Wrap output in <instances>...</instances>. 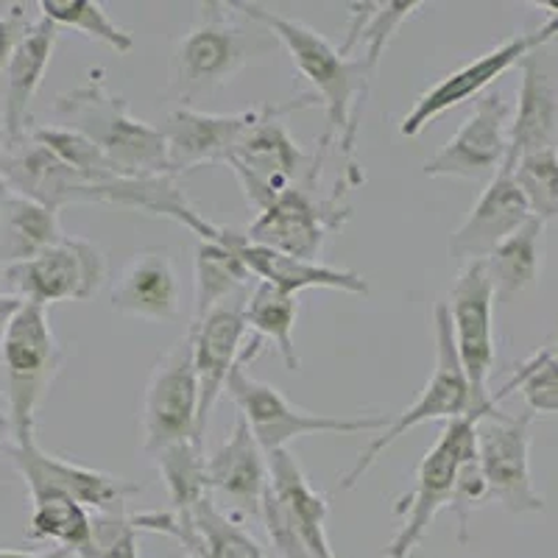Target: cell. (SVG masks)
<instances>
[{"mask_svg": "<svg viewBox=\"0 0 558 558\" xmlns=\"http://www.w3.org/2000/svg\"><path fill=\"white\" fill-rule=\"evenodd\" d=\"M243 17L254 20L257 26L268 28L279 45H286L296 70L313 87L316 101H322L327 112V143H336L343 157L352 159L357 140L361 109L372 93V82L377 68L366 57H343L336 45L327 43L313 26L302 20H291L286 14L271 12L260 3H232Z\"/></svg>", "mask_w": 558, "mask_h": 558, "instance_id": "1", "label": "cell"}, {"mask_svg": "<svg viewBox=\"0 0 558 558\" xmlns=\"http://www.w3.org/2000/svg\"><path fill=\"white\" fill-rule=\"evenodd\" d=\"M62 118H68L70 129L82 132L101 148L112 171L123 179H159L173 177L168 166V146L162 129L148 126L129 112L126 101L112 93L107 84V73L93 68L87 82L64 93L53 104ZM177 179V177H173Z\"/></svg>", "mask_w": 558, "mask_h": 558, "instance_id": "2", "label": "cell"}, {"mask_svg": "<svg viewBox=\"0 0 558 558\" xmlns=\"http://www.w3.org/2000/svg\"><path fill=\"white\" fill-rule=\"evenodd\" d=\"M241 14L232 3H202V17L177 45V78L173 89L182 101L213 93L235 78L254 57L274 53L277 37L268 28L246 17V26L238 23Z\"/></svg>", "mask_w": 558, "mask_h": 558, "instance_id": "3", "label": "cell"}, {"mask_svg": "<svg viewBox=\"0 0 558 558\" xmlns=\"http://www.w3.org/2000/svg\"><path fill=\"white\" fill-rule=\"evenodd\" d=\"M64 352L48 322V311L23 302L0 336V372L12 445H28L37 430V411L57 380Z\"/></svg>", "mask_w": 558, "mask_h": 558, "instance_id": "4", "label": "cell"}, {"mask_svg": "<svg viewBox=\"0 0 558 558\" xmlns=\"http://www.w3.org/2000/svg\"><path fill=\"white\" fill-rule=\"evenodd\" d=\"M433 336H436V366H433V375L427 377L425 388L418 393V400H413L405 411L397 413L388 422L386 430L368 438V445L357 452L355 463L341 475V483H338L341 492L355 488L361 477L380 461L383 452L413 427L425 425V422H438V418L452 422V418L470 416V413L488 416V413L477 411L475 400H472V388L461 366V357H458L456 341H452V324L445 302L433 307Z\"/></svg>", "mask_w": 558, "mask_h": 558, "instance_id": "5", "label": "cell"}, {"mask_svg": "<svg viewBox=\"0 0 558 558\" xmlns=\"http://www.w3.org/2000/svg\"><path fill=\"white\" fill-rule=\"evenodd\" d=\"M318 168H322V162L313 159L311 173L302 182L293 184L288 193H282L271 207L257 213V218L246 229L248 241L277 248L282 254H291V257H299V260L318 263V254H322L324 243H327V235L341 229L352 218V207L343 202V196L357 182H352L349 173L361 177L357 166L347 168L336 182V191L327 198H318L313 193Z\"/></svg>", "mask_w": 558, "mask_h": 558, "instance_id": "6", "label": "cell"}, {"mask_svg": "<svg viewBox=\"0 0 558 558\" xmlns=\"http://www.w3.org/2000/svg\"><path fill=\"white\" fill-rule=\"evenodd\" d=\"M483 416L477 413H470V416L447 422L445 433L425 452L416 477H413V488L393 506V514L402 517V527L388 542L386 558H411L413 550L425 542L433 520L445 508H450L458 472H461L463 461L477 452V422Z\"/></svg>", "mask_w": 558, "mask_h": 558, "instance_id": "7", "label": "cell"}, {"mask_svg": "<svg viewBox=\"0 0 558 558\" xmlns=\"http://www.w3.org/2000/svg\"><path fill=\"white\" fill-rule=\"evenodd\" d=\"M311 107H316V96L296 98L291 104H266L260 123L229 154L227 166L235 171L243 196L254 213L271 207L282 193L311 173L313 159L299 148L286 126L288 114Z\"/></svg>", "mask_w": 558, "mask_h": 558, "instance_id": "8", "label": "cell"}, {"mask_svg": "<svg viewBox=\"0 0 558 558\" xmlns=\"http://www.w3.org/2000/svg\"><path fill=\"white\" fill-rule=\"evenodd\" d=\"M268 456V486L263 492L260 520L279 558H316L332 550L327 536L330 506L307 481L291 450Z\"/></svg>", "mask_w": 558, "mask_h": 558, "instance_id": "9", "label": "cell"}, {"mask_svg": "<svg viewBox=\"0 0 558 558\" xmlns=\"http://www.w3.org/2000/svg\"><path fill=\"white\" fill-rule=\"evenodd\" d=\"M223 391L235 402L241 418L266 452L288 450L293 438L318 436V433H368V436H375V433L386 430L391 422V416H327V413L299 411L279 388L248 375L243 363L229 372Z\"/></svg>", "mask_w": 558, "mask_h": 558, "instance_id": "10", "label": "cell"}, {"mask_svg": "<svg viewBox=\"0 0 558 558\" xmlns=\"http://www.w3.org/2000/svg\"><path fill=\"white\" fill-rule=\"evenodd\" d=\"M107 279V257L96 243L68 238L28 260L3 263V286L23 302L48 307L93 299Z\"/></svg>", "mask_w": 558, "mask_h": 558, "instance_id": "11", "label": "cell"}, {"mask_svg": "<svg viewBox=\"0 0 558 558\" xmlns=\"http://www.w3.org/2000/svg\"><path fill=\"white\" fill-rule=\"evenodd\" d=\"M558 37V17L545 20L539 28H531V32L514 34L506 43L495 45L492 51H486L483 57H477L475 62L463 64V68L452 70L450 76H445L441 82L433 84L430 89H425L422 96L416 98V104L411 107V112L402 118L400 134L402 137H418L425 132L436 118L447 114L450 109L461 107L470 98L483 96L502 73L520 64L527 53L542 51L545 45H550Z\"/></svg>", "mask_w": 558, "mask_h": 558, "instance_id": "12", "label": "cell"}, {"mask_svg": "<svg viewBox=\"0 0 558 558\" xmlns=\"http://www.w3.org/2000/svg\"><path fill=\"white\" fill-rule=\"evenodd\" d=\"M495 286L488 279L483 260L463 263L450 302H445L452 324V341L472 388L477 411H497V402L488 393V377L495 366Z\"/></svg>", "mask_w": 558, "mask_h": 558, "instance_id": "13", "label": "cell"}, {"mask_svg": "<svg viewBox=\"0 0 558 558\" xmlns=\"http://www.w3.org/2000/svg\"><path fill=\"white\" fill-rule=\"evenodd\" d=\"M531 411L520 416L492 411L477 422V461L488 500L500 502L508 514L545 511V497L531 477Z\"/></svg>", "mask_w": 558, "mask_h": 558, "instance_id": "14", "label": "cell"}, {"mask_svg": "<svg viewBox=\"0 0 558 558\" xmlns=\"http://www.w3.org/2000/svg\"><path fill=\"white\" fill-rule=\"evenodd\" d=\"M179 223L187 227L196 238L202 241H218L227 248L238 254L243 266L252 271L254 279L268 282V286L279 288V291L293 293L311 291V288H327V291H341V293H355V296H366L368 288L366 279L355 271H343L336 266H324V263L313 260H299L291 254H282L277 248H268L263 243L248 241L246 232H235V229L216 227L213 221L202 218L196 209H184L179 216Z\"/></svg>", "mask_w": 558, "mask_h": 558, "instance_id": "15", "label": "cell"}, {"mask_svg": "<svg viewBox=\"0 0 558 558\" xmlns=\"http://www.w3.org/2000/svg\"><path fill=\"white\" fill-rule=\"evenodd\" d=\"M198 430V380L191 338L184 336L159 357L143 402V450L157 456L179 441H202Z\"/></svg>", "mask_w": 558, "mask_h": 558, "instance_id": "16", "label": "cell"}, {"mask_svg": "<svg viewBox=\"0 0 558 558\" xmlns=\"http://www.w3.org/2000/svg\"><path fill=\"white\" fill-rule=\"evenodd\" d=\"M511 104L500 89H486L472 107L470 118L447 140L441 151L425 162V177L492 179L508 157Z\"/></svg>", "mask_w": 558, "mask_h": 558, "instance_id": "17", "label": "cell"}, {"mask_svg": "<svg viewBox=\"0 0 558 558\" xmlns=\"http://www.w3.org/2000/svg\"><path fill=\"white\" fill-rule=\"evenodd\" d=\"M14 470L26 481L28 488L48 486L59 488L76 502H82L93 514H118L126 511V502L140 495L137 483L121 481V477L107 475V472L89 470L82 463H73L68 458L51 456L37 445V438L28 445L9 447Z\"/></svg>", "mask_w": 558, "mask_h": 558, "instance_id": "18", "label": "cell"}, {"mask_svg": "<svg viewBox=\"0 0 558 558\" xmlns=\"http://www.w3.org/2000/svg\"><path fill=\"white\" fill-rule=\"evenodd\" d=\"M266 114V104L257 109H243L235 114L198 112L191 107H179L162 123V137L168 146V166L171 173L191 171V168L227 162L238 143L252 132Z\"/></svg>", "mask_w": 558, "mask_h": 558, "instance_id": "19", "label": "cell"}, {"mask_svg": "<svg viewBox=\"0 0 558 558\" xmlns=\"http://www.w3.org/2000/svg\"><path fill=\"white\" fill-rule=\"evenodd\" d=\"M527 218H533L531 209L514 179V166L506 159L495 177L488 179L486 191L470 209L466 221L452 232L450 254L461 263L486 260Z\"/></svg>", "mask_w": 558, "mask_h": 558, "instance_id": "20", "label": "cell"}, {"mask_svg": "<svg viewBox=\"0 0 558 558\" xmlns=\"http://www.w3.org/2000/svg\"><path fill=\"white\" fill-rule=\"evenodd\" d=\"M246 336V318H243V307L238 302H227L191 324L187 338H191L198 380V430L202 433L218 397L227 388L229 372L241 361Z\"/></svg>", "mask_w": 558, "mask_h": 558, "instance_id": "21", "label": "cell"}, {"mask_svg": "<svg viewBox=\"0 0 558 558\" xmlns=\"http://www.w3.org/2000/svg\"><path fill=\"white\" fill-rule=\"evenodd\" d=\"M207 486L213 500L229 508V517H260L268 486V456L241 416L213 456H207Z\"/></svg>", "mask_w": 558, "mask_h": 558, "instance_id": "22", "label": "cell"}, {"mask_svg": "<svg viewBox=\"0 0 558 558\" xmlns=\"http://www.w3.org/2000/svg\"><path fill=\"white\" fill-rule=\"evenodd\" d=\"M59 43V28L51 20L39 14L34 23H28L26 34L20 37L17 48L12 51L7 62V89H3V112H0V132L3 143L14 146L26 137L28 112L32 101L37 98L43 78L48 73L53 51Z\"/></svg>", "mask_w": 558, "mask_h": 558, "instance_id": "23", "label": "cell"}, {"mask_svg": "<svg viewBox=\"0 0 558 558\" xmlns=\"http://www.w3.org/2000/svg\"><path fill=\"white\" fill-rule=\"evenodd\" d=\"M109 302L121 316L146 322H171L179 316L182 286L168 248H143L114 279Z\"/></svg>", "mask_w": 558, "mask_h": 558, "instance_id": "24", "label": "cell"}, {"mask_svg": "<svg viewBox=\"0 0 558 558\" xmlns=\"http://www.w3.org/2000/svg\"><path fill=\"white\" fill-rule=\"evenodd\" d=\"M520 73V96L508 126V159L558 146V84L545 53H527Z\"/></svg>", "mask_w": 558, "mask_h": 558, "instance_id": "25", "label": "cell"}, {"mask_svg": "<svg viewBox=\"0 0 558 558\" xmlns=\"http://www.w3.org/2000/svg\"><path fill=\"white\" fill-rule=\"evenodd\" d=\"M299 316V302L293 293L279 291V288L260 282L248 293L246 305H243V318L252 332V341L243 347L241 361L246 366L257 352H260V341H271L277 347L279 357L288 366V372H299L302 368V357L293 343V324Z\"/></svg>", "mask_w": 558, "mask_h": 558, "instance_id": "26", "label": "cell"}, {"mask_svg": "<svg viewBox=\"0 0 558 558\" xmlns=\"http://www.w3.org/2000/svg\"><path fill=\"white\" fill-rule=\"evenodd\" d=\"M28 495H32V517L26 527L28 539L57 542L73 556H87L89 539H93V514L87 508L59 488L34 486L28 488Z\"/></svg>", "mask_w": 558, "mask_h": 558, "instance_id": "27", "label": "cell"}, {"mask_svg": "<svg viewBox=\"0 0 558 558\" xmlns=\"http://www.w3.org/2000/svg\"><path fill=\"white\" fill-rule=\"evenodd\" d=\"M542 229L545 223L539 218H527L514 235L506 238L483 260L488 279L495 286V296H517L536 286L542 263Z\"/></svg>", "mask_w": 558, "mask_h": 558, "instance_id": "28", "label": "cell"}, {"mask_svg": "<svg viewBox=\"0 0 558 558\" xmlns=\"http://www.w3.org/2000/svg\"><path fill=\"white\" fill-rule=\"evenodd\" d=\"M252 271L232 248L196 238V311L193 322L209 311L235 302V293L252 286Z\"/></svg>", "mask_w": 558, "mask_h": 558, "instance_id": "29", "label": "cell"}, {"mask_svg": "<svg viewBox=\"0 0 558 558\" xmlns=\"http://www.w3.org/2000/svg\"><path fill=\"white\" fill-rule=\"evenodd\" d=\"M425 3L418 0H386V3H352L349 7V28L338 51L352 59L357 45H363V57L380 64L388 43L405 20H411Z\"/></svg>", "mask_w": 558, "mask_h": 558, "instance_id": "30", "label": "cell"}, {"mask_svg": "<svg viewBox=\"0 0 558 558\" xmlns=\"http://www.w3.org/2000/svg\"><path fill=\"white\" fill-rule=\"evenodd\" d=\"M151 458L157 463L159 477L166 481L173 514H191L193 508L209 500L207 456L202 452V441L196 438L179 441Z\"/></svg>", "mask_w": 558, "mask_h": 558, "instance_id": "31", "label": "cell"}, {"mask_svg": "<svg viewBox=\"0 0 558 558\" xmlns=\"http://www.w3.org/2000/svg\"><path fill=\"white\" fill-rule=\"evenodd\" d=\"M3 229H7V263L28 260L64 238L57 209L14 193L9 196Z\"/></svg>", "mask_w": 558, "mask_h": 558, "instance_id": "32", "label": "cell"}, {"mask_svg": "<svg viewBox=\"0 0 558 558\" xmlns=\"http://www.w3.org/2000/svg\"><path fill=\"white\" fill-rule=\"evenodd\" d=\"M39 14L51 20L57 28L84 34L93 43L112 48L114 53H129L134 48V34L118 26L96 0H39Z\"/></svg>", "mask_w": 558, "mask_h": 558, "instance_id": "33", "label": "cell"}, {"mask_svg": "<svg viewBox=\"0 0 558 558\" xmlns=\"http://www.w3.org/2000/svg\"><path fill=\"white\" fill-rule=\"evenodd\" d=\"M508 162L514 166V179L531 216L539 218L542 223L558 218V146L522 154Z\"/></svg>", "mask_w": 558, "mask_h": 558, "instance_id": "34", "label": "cell"}, {"mask_svg": "<svg viewBox=\"0 0 558 558\" xmlns=\"http://www.w3.org/2000/svg\"><path fill=\"white\" fill-rule=\"evenodd\" d=\"M511 391H520L531 413H553L558 416V357L550 349H539L536 355L520 363L514 377L492 397L500 405Z\"/></svg>", "mask_w": 558, "mask_h": 558, "instance_id": "35", "label": "cell"}, {"mask_svg": "<svg viewBox=\"0 0 558 558\" xmlns=\"http://www.w3.org/2000/svg\"><path fill=\"white\" fill-rule=\"evenodd\" d=\"M28 137L43 146L45 151H51L53 157L62 159L64 166H70L73 171H78L82 177L89 179H112L118 173L112 171V166L107 162V157L101 154V148L93 143L89 137H84L82 132L70 126H37Z\"/></svg>", "mask_w": 558, "mask_h": 558, "instance_id": "36", "label": "cell"}, {"mask_svg": "<svg viewBox=\"0 0 558 558\" xmlns=\"http://www.w3.org/2000/svg\"><path fill=\"white\" fill-rule=\"evenodd\" d=\"M132 514H93V539L84 558H140Z\"/></svg>", "mask_w": 558, "mask_h": 558, "instance_id": "37", "label": "cell"}, {"mask_svg": "<svg viewBox=\"0 0 558 558\" xmlns=\"http://www.w3.org/2000/svg\"><path fill=\"white\" fill-rule=\"evenodd\" d=\"M488 500L486 477L481 472V461H477V452L463 461L461 472H458L456 492H452L450 508L456 511L458 522H461V531H458V539L466 542V527H470V514L477 506Z\"/></svg>", "mask_w": 558, "mask_h": 558, "instance_id": "38", "label": "cell"}, {"mask_svg": "<svg viewBox=\"0 0 558 558\" xmlns=\"http://www.w3.org/2000/svg\"><path fill=\"white\" fill-rule=\"evenodd\" d=\"M28 28V20L23 7H12L9 14H0V70H7L9 57L12 51L17 48L20 37L26 34Z\"/></svg>", "mask_w": 558, "mask_h": 558, "instance_id": "39", "label": "cell"}, {"mask_svg": "<svg viewBox=\"0 0 558 558\" xmlns=\"http://www.w3.org/2000/svg\"><path fill=\"white\" fill-rule=\"evenodd\" d=\"M0 558H73V553L64 550V547H53V550H48V553L7 550V547H0Z\"/></svg>", "mask_w": 558, "mask_h": 558, "instance_id": "40", "label": "cell"}, {"mask_svg": "<svg viewBox=\"0 0 558 558\" xmlns=\"http://www.w3.org/2000/svg\"><path fill=\"white\" fill-rule=\"evenodd\" d=\"M12 447V427H9L7 413H0V452Z\"/></svg>", "mask_w": 558, "mask_h": 558, "instance_id": "41", "label": "cell"}, {"mask_svg": "<svg viewBox=\"0 0 558 558\" xmlns=\"http://www.w3.org/2000/svg\"><path fill=\"white\" fill-rule=\"evenodd\" d=\"M9 196H12V191H9L7 184H3V179H0V223H3V216H7Z\"/></svg>", "mask_w": 558, "mask_h": 558, "instance_id": "42", "label": "cell"}, {"mask_svg": "<svg viewBox=\"0 0 558 558\" xmlns=\"http://www.w3.org/2000/svg\"><path fill=\"white\" fill-rule=\"evenodd\" d=\"M539 9H547V12H553V17H558V0H542Z\"/></svg>", "mask_w": 558, "mask_h": 558, "instance_id": "43", "label": "cell"}, {"mask_svg": "<svg viewBox=\"0 0 558 558\" xmlns=\"http://www.w3.org/2000/svg\"><path fill=\"white\" fill-rule=\"evenodd\" d=\"M550 352H553V355L558 357V327H556V336H553V347H550Z\"/></svg>", "mask_w": 558, "mask_h": 558, "instance_id": "44", "label": "cell"}, {"mask_svg": "<svg viewBox=\"0 0 558 558\" xmlns=\"http://www.w3.org/2000/svg\"><path fill=\"white\" fill-rule=\"evenodd\" d=\"M316 558H338V556L332 550H327V553H322V556H316Z\"/></svg>", "mask_w": 558, "mask_h": 558, "instance_id": "45", "label": "cell"}, {"mask_svg": "<svg viewBox=\"0 0 558 558\" xmlns=\"http://www.w3.org/2000/svg\"><path fill=\"white\" fill-rule=\"evenodd\" d=\"M3 148H7V143H3V137H0V159H3Z\"/></svg>", "mask_w": 558, "mask_h": 558, "instance_id": "46", "label": "cell"}, {"mask_svg": "<svg viewBox=\"0 0 558 558\" xmlns=\"http://www.w3.org/2000/svg\"><path fill=\"white\" fill-rule=\"evenodd\" d=\"M0 286H3V263H0Z\"/></svg>", "mask_w": 558, "mask_h": 558, "instance_id": "47", "label": "cell"}, {"mask_svg": "<svg viewBox=\"0 0 558 558\" xmlns=\"http://www.w3.org/2000/svg\"><path fill=\"white\" fill-rule=\"evenodd\" d=\"M0 137H3V132H0Z\"/></svg>", "mask_w": 558, "mask_h": 558, "instance_id": "48", "label": "cell"}]
</instances>
